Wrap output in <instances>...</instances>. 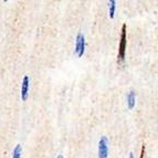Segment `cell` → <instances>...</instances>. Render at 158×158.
I'll return each mask as SVG.
<instances>
[{
	"instance_id": "10",
	"label": "cell",
	"mask_w": 158,
	"mask_h": 158,
	"mask_svg": "<svg viewBox=\"0 0 158 158\" xmlns=\"http://www.w3.org/2000/svg\"><path fill=\"white\" fill-rule=\"evenodd\" d=\"M56 158H64V157H63V156H62V155H59V156H58V157H56Z\"/></svg>"
},
{
	"instance_id": "8",
	"label": "cell",
	"mask_w": 158,
	"mask_h": 158,
	"mask_svg": "<svg viewBox=\"0 0 158 158\" xmlns=\"http://www.w3.org/2000/svg\"><path fill=\"white\" fill-rule=\"evenodd\" d=\"M145 150H146V145L145 144H143L142 152H140V158H145Z\"/></svg>"
},
{
	"instance_id": "3",
	"label": "cell",
	"mask_w": 158,
	"mask_h": 158,
	"mask_svg": "<svg viewBox=\"0 0 158 158\" xmlns=\"http://www.w3.org/2000/svg\"><path fill=\"white\" fill-rule=\"evenodd\" d=\"M108 152V138L102 136L98 140V158H107Z\"/></svg>"
},
{
	"instance_id": "5",
	"label": "cell",
	"mask_w": 158,
	"mask_h": 158,
	"mask_svg": "<svg viewBox=\"0 0 158 158\" xmlns=\"http://www.w3.org/2000/svg\"><path fill=\"white\" fill-rule=\"evenodd\" d=\"M126 101H127V107H128V110H133L135 107V105H136V93L134 91H131L127 94Z\"/></svg>"
},
{
	"instance_id": "7",
	"label": "cell",
	"mask_w": 158,
	"mask_h": 158,
	"mask_svg": "<svg viewBox=\"0 0 158 158\" xmlns=\"http://www.w3.org/2000/svg\"><path fill=\"white\" fill-rule=\"evenodd\" d=\"M22 155V146L21 144H17L12 152V158H21Z\"/></svg>"
},
{
	"instance_id": "2",
	"label": "cell",
	"mask_w": 158,
	"mask_h": 158,
	"mask_svg": "<svg viewBox=\"0 0 158 158\" xmlns=\"http://www.w3.org/2000/svg\"><path fill=\"white\" fill-rule=\"evenodd\" d=\"M85 47H86V43H85V35L80 32V33H77V40H75V49H74V53H75L79 58H82V56H84Z\"/></svg>"
},
{
	"instance_id": "4",
	"label": "cell",
	"mask_w": 158,
	"mask_h": 158,
	"mask_svg": "<svg viewBox=\"0 0 158 158\" xmlns=\"http://www.w3.org/2000/svg\"><path fill=\"white\" fill-rule=\"evenodd\" d=\"M29 90H30V79L28 75H24L21 83V93H20V98H21V100L23 102L28 100V98H29Z\"/></svg>"
},
{
	"instance_id": "9",
	"label": "cell",
	"mask_w": 158,
	"mask_h": 158,
	"mask_svg": "<svg viewBox=\"0 0 158 158\" xmlns=\"http://www.w3.org/2000/svg\"><path fill=\"white\" fill-rule=\"evenodd\" d=\"M128 158H134V154H133V153L129 154V157Z\"/></svg>"
},
{
	"instance_id": "6",
	"label": "cell",
	"mask_w": 158,
	"mask_h": 158,
	"mask_svg": "<svg viewBox=\"0 0 158 158\" xmlns=\"http://www.w3.org/2000/svg\"><path fill=\"white\" fill-rule=\"evenodd\" d=\"M115 10H116V1L115 0H111L108 2V16L111 19H114L115 17Z\"/></svg>"
},
{
	"instance_id": "1",
	"label": "cell",
	"mask_w": 158,
	"mask_h": 158,
	"mask_svg": "<svg viewBox=\"0 0 158 158\" xmlns=\"http://www.w3.org/2000/svg\"><path fill=\"white\" fill-rule=\"evenodd\" d=\"M126 45H127V26L124 23L123 26H122L121 40H119L118 53H117V63H118V64H122L125 60Z\"/></svg>"
}]
</instances>
